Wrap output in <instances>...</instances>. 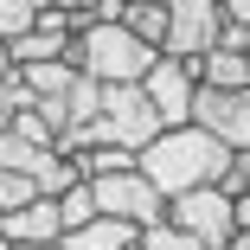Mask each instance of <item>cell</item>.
Returning a JSON list of instances; mask_svg holds the SVG:
<instances>
[{
    "label": "cell",
    "instance_id": "obj_24",
    "mask_svg": "<svg viewBox=\"0 0 250 250\" xmlns=\"http://www.w3.org/2000/svg\"><path fill=\"white\" fill-rule=\"evenodd\" d=\"M225 250H250V231H237V237H231V244H225Z\"/></svg>",
    "mask_w": 250,
    "mask_h": 250
},
{
    "label": "cell",
    "instance_id": "obj_14",
    "mask_svg": "<svg viewBox=\"0 0 250 250\" xmlns=\"http://www.w3.org/2000/svg\"><path fill=\"white\" fill-rule=\"evenodd\" d=\"M58 212H64V237L83 231V225H96V192H90V180H77V186L58 199Z\"/></svg>",
    "mask_w": 250,
    "mask_h": 250
},
{
    "label": "cell",
    "instance_id": "obj_23",
    "mask_svg": "<svg viewBox=\"0 0 250 250\" xmlns=\"http://www.w3.org/2000/svg\"><path fill=\"white\" fill-rule=\"evenodd\" d=\"M7 77H13V52L0 45V83H7Z\"/></svg>",
    "mask_w": 250,
    "mask_h": 250
},
{
    "label": "cell",
    "instance_id": "obj_19",
    "mask_svg": "<svg viewBox=\"0 0 250 250\" xmlns=\"http://www.w3.org/2000/svg\"><path fill=\"white\" fill-rule=\"evenodd\" d=\"M20 109H32V103H26V90H20V77H7V83H0V135H7V128L20 122Z\"/></svg>",
    "mask_w": 250,
    "mask_h": 250
},
{
    "label": "cell",
    "instance_id": "obj_5",
    "mask_svg": "<svg viewBox=\"0 0 250 250\" xmlns=\"http://www.w3.org/2000/svg\"><path fill=\"white\" fill-rule=\"evenodd\" d=\"M90 192H96V218H122V225H167V199L147 186V173L135 167V173H96L90 180Z\"/></svg>",
    "mask_w": 250,
    "mask_h": 250
},
{
    "label": "cell",
    "instance_id": "obj_20",
    "mask_svg": "<svg viewBox=\"0 0 250 250\" xmlns=\"http://www.w3.org/2000/svg\"><path fill=\"white\" fill-rule=\"evenodd\" d=\"M32 13H52V7H90V0H26Z\"/></svg>",
    "mask_w": 250,
    "mask_h": 250
},
{
    "label": "cell",
    "instance_id": "obj_9",
    "mask_svg": "<svg viewBox=\"0 0 250 250\" xmlns=\"http://www.w3.org/2000/svg\"><path fill=\"white\" fill-rule=\"evenodd\" d=\"M0 231H7L13 250H58L64 244V212H58V199H32V206L0 218Z\"/></svg>",
    "mask_w": 250,
    "mask_h": 250
},
{
    "label": "cell",
    "instance_id": "obj_25",
    "mask_svg": "<svg viewBox=\"0 0 250 250\" xmlns=\"http://www.w3.org/2000/svg\"><path fill=\"white\" fill-rule=\"evenodd\" d=\"M0 250H13V244H7V231H0Z\"/></svg>",
    "mask_w": 250,
    "mask_h": 250
},
{
    "label": "cell",
    "instance_id": "obj_7",
    "mask_svg": "<svg viewBox=\"0 0 250 250\" xmlns=\"http://www.w3.org/2000/svg\"><path fill=\"white\" fill-rule=\"evenodd\" d=\"M192 122L206 128L212 141H225L231 154H244V147H250V90H212V83H199Z\"/></svg>",
    "mask_w": 250,
    "mask_h": 250
},
{
    "label": "cell",
    "instance_id": "obj_8",
    "mask_svg": "<svg viewBox=\"0 0 250 250\" xmlns=\"http://www.w3.org/2000/svg\"><path fill=\"white\" fill-rule=\"evenodd\" d=\"M141 90H147V103H154V116L167 128H186L192 122V96H199V71L180 64V58H154V71L141 77Z\"/></svg>",
    "mask_w": 250,
    "mask_h": 250
},
{
    "label": "cell",
    "instance_id": "obj_4",
    "mask_svg": "<svg viewBox=\"0 0 250 250\" xmlns=\"http://www.w3.org/2000/svg\"><path fill=\"white\" fill-rule=\"evenodd\" d=\"M225 26H231V13L218 0H167V45H161V58L199 64L206 52H218Z\"/></svg>",
    "mask_w": 250,
    "mask_h": 250
},
{
    "label": "cell",
    "instance_id": "obj_15",
    "mask_svg": "<svg viewBox=\"0 0 250 250\" xmlns=\"http://www.w3.org/2000/svg\"><path fill=\"white\" fill-rule=\"evenodd\" d=\"M32 199H39L32 173H20V167H0V218H7V212H20V206H32Z\"/></svg>",
    "mask_w": 250,
    "mask_h": 250
},
{
    "label": "cell",
    "instance_id": "obj_22",
    "mask_svg": "<svg viewBox=\"0 0 250 250\" xmlns=\"http://www.w3.org/2000/svg\"><path fill=\"white\" fill-rule=\"evenodd\" d=\"M231 212H237V231H250V192H244V199H231Z\"/></svg>",
    "mask_w": 250,
    "mask_h": 250
},
{
    "label": "cell",
    "instance_id": "obj_16",
    "mask_svg": "<svg viewBox=\"0 0 250 250\" xmlns=\"http://www.w3.org/2000/svg\"><path fill=\"white\" fill-rule=\"evenodd\" d=\"M83 180H96V173H135V154L128 147H83Z\"/></svg>",
    "mask_w": 250,
    "mask_h": 250
},
{
    "label": "cell",
    "instance_id": "obj_21",
    "mask_svg": "<svg viewBox=\"0 0 250 250\" xmlns=\"http://www.w3.org/2000/svg\"><path fill=\"white\" fill-rule=\"evenodd\" d=\"M218 7H225L231 20H244V26H250V0H218Z\"/></svg>",
    "mask_w": 250,
    "mask_h": 250
},
{
    "label": "cell",
    "instance_id": "obj_26",
    "mask_svg": "<svg viewBox=\"0 0 250 250\" xmlns=\"http://www.w3.org/2000/svg\"><path fill=\"white\" fill-rule=\"evenodd\" d=\"M128 7H135V0H128ZM154 7H167V0H154Z\"/></svg>",
    "mask_w": 250,
    "mask_h": 250
},
{
    "label": "cell",
    "instance_id": "obj_12",
    "mask_svg": "<svg viewBox=\"0 0 250 250\" xmlns=\"http://www.w3.org/2000/svg\"><path fill=\"white\" fill-rule=\"evenodd\" d=\"M192 71H199V83H212V90H250V58L244 52H225V45L206 52Z\"/></svg>",
    "mask_w": 250,
    "mask_h": 250
},
{
    "label": "cell",
    "instance_id": "obj_10",
    "mask_svg": "<svg viewBox=\"0 0 250 250\" xmlns=\"http://www.w3.org/2000/svg\"><path fill=\"white\" fill-rule=\"evenodd\" d=\"M13 77H20V90H26V103H32V109H64V96H71V83H77V64H71V58L20 64Z\"/></svg>",
    "mask_w": 250,
    "mask_h": 250
},
{
    "label": "cell",
    "instance_id": "obj_13",
    "mask_svg": "<svg viewBox=\"0 0 250 250\" xmlns=\"http://www.w3.org/2000/svg\"><path fill=\"white\" fill-rule=\"evenodd\" d=\"M122 26H128L141 45H154V52L167 45V7H154V0H135V7L122 13Z\"/></svg>",
    "mask_w": 250,
    "mask_h": 250
},
{
    "label": "cell",
    "instance_id": "obj_6",
    "mask_svg": "<svg viewBox=\"0 0 250 250\" xmlns=\"http://www.w3.org/2000/svg\"><path fill=\"white\" fill-rule=\"evenodd\" d=\"M167 225H180L186 237H199L206 250H225L237 237V212H231V199L218 186H199V192H180L167 199Z\"/></svg>",
    "mask_w": 250,
    "mask_h": 250
},
{
    "label": "cell",
    "instance_id": "obj_1",
    "mask_svg": "<svg viewBox=\"0 0 250 250\" xmlns=\"http://www.w3.org/2000/svg\"><path fill=\"white\" fill-rule=\"evenodd\" d=\"M135 167L147 173V186L161 199H180V192H199V186H218L225 167H231V147L212 141L199 122H186V128H161L135 154Z\"/></svg>",
    "mask_w": 250,
    "mask_h": 250
},
{
    "label": "cell",
    "instance_id": "obj_17",
    "mask_svg": "<svg viewBox=\"0 0 250 250\" xmlns=\"http://www.w3.org/2000/svg\"><path fill=\"white\" fill-rule=\"evenodd\" d=\"M141 250H206V244L186 237L180 225H147V231H141Z\"/></svg>",
    "mask_w": 250,
    "mask_h": 250
},
{
    "label": "cell",
    "instance_id": "obj_2",
    "mask_svg": "<svg viewBox=\"0 0 250 250\" xmlns=\"http://www.w3.org/2000/svg\"><path fill=\"white\" fill-rule=\"evenodd\" d=\"M154 45H141L128 26H109V20H96L90 32L71 39V64L96 83H141L147 71H154Z\"/></svg>",
    "mask_w": 250,
    "mask_h": 250
},
{
    "label": "cell",
    "instance_id": "obj_18",
    "mask_svg": "<svg viewBox=\"0 0 250 250\" xmlns=\"http://www.w3.org/2000/svg\"><path fill=\"white\" fill-rule=\"evenodd\" d=\"M218 192H225V199H244V192H250V147H244V154H231V167H225Z\"/></svg>",
    "mask_w": 250,
    "mask_h": 250
},
{
    "label": "cell",
    "instance_id": "obj_3",
    "mask_svg": "<svg viewBox=\"0 0 250 250\" xmlns=\"http://www.w3.org/2000/svg\"><path fill=\"white\" fill-rule=\"evenodd\" d=\"M161 128L167 122L154 116L141 83H103V116L90 122V147H128V154H141Z\"/></svg>",
    "mask_w": 250,
    "mask_h": 250
},
{
    "label": "cell",
    "instance_id": "obj_11",
    "mask_svg": "<svg viewBox=\"0 0 250 250\" xmlns=\"http://www.w3.org/2000/svg\"><path fill=\"white\" fill-rule=\"evenodd\" d=\"M58 250H141V225H122V218H96V225L71 231Z\"/></svg>",
    "mask_w": 250,
    "mask_h": 250
}]
</instances>
